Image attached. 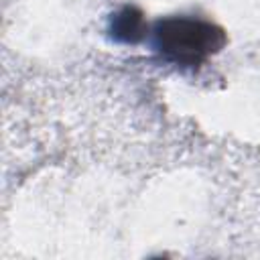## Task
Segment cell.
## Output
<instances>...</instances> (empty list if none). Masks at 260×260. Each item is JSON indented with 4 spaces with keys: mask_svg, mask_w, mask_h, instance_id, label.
Listing matches in <instances>:
<instances>
[{
    "mask_svg": "<svg viewBox=\"0 0 260 260\" xmlns=\"http://www.w3.org/2000/svg\"><path fill=\"white\" fill-rule=\"evenodd\" d=\"M140 28H142V16H140V12H136L130 6L124 8L122 12H118L114 18V24H112L114 37L120 41H126V43L138 41L142 37Z\"/></svg>",
    "mask_w": 260,
    "mask_h": 260,
    "instance_id": "7a4b0ae2",
    "label": "cell"
},
{
    "mask_svg": "<svg viewBox=\"0 0 260 260\" xmlns=\"http://www.w3.org/2000/svg\"><path fill=\"white\" fill-rule=\"evenodd\" d=\"M225 45V32L201 16H165L152 26V49L165 63L197 69Z\"/></svg>",
    "mask_w": 260,
    "mask_h": 260,
    "instance_id": "6da1fadb",
    "label": "cell"
}]
</instances>
